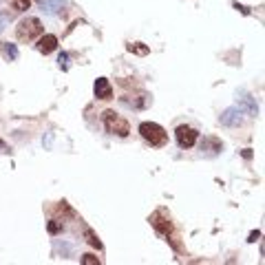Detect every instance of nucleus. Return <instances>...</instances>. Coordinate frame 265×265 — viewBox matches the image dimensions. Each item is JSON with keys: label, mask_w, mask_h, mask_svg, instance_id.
<instances>
[{"label": "nucleus", "mask_w": 265, "mask_h": 265, "mask_svg": "<svg viewBox=\"0 0 265 265\" xmlns=\"http://www.w3.org/2000/svg\"><path fill=\"white\" fill-rule=\"evenodd\" d=\"M140 135L144 137L150 146H155V148L168 144V133H166L159 124H155V122H141L140 124Z\"/></svg>", "instance_id": "f257e3e1"}, {"label": "nucleus", "mask_w": 265, "mask_h": 265, "mask_svg": "<svg viewBox=\"0 0 265 265\" xmlns=\"http://www.w3.org/2000/svg\"><path fill=\"white\" fill-rule=\"evenodd\" d=\"M42 22H40L38 18H24L18 22V27H16V35H18L20 42H31V40L40 38L42 35Z\"/></svg>", "instance_id": "f03ea898"}, {"label": "nucleus", "mask_w": 265, "mask_h": 265, "mask_svg": "<svg viewBox=\"0 0 265 265\" xmlns=\"http://www.w3.org/2000/svg\"><path fill=\"white\" fill-rule=\"evenodd\" d=\"M104 128L117 137H126L130 133V126L124 117H120L115 111H104Z\"/></svg>", "instance_id": "7ed1b4c3"}, {"label": "nucleus", "mask_w": 265, "mask_h": 265, "mask_svg": "<svg viewBox=\"0 0 265 265\" xmlns=\"http://www.w3.org/2000/svg\"><path fill=\"white\" fill-rule=\"evenodd\" d=\"M175 140H177V144L181 148H193L197 144V130L190 128V126H179L175 130Z\"/></svg>", "instance_id": "20e7f679"}, {"label": "nucleus", "mask_w": 265, "mask_h": 265, "mask_svg": "<svg viewBox=\"0 0 265 265\" xmlns=\"http://www.w3.org/2000/svg\"><path fill=\"white\" fill-rule=\"evenodd\" d=\"M150 223H153V228L159 232V234H166V236H168L170 232H173V223H170V219L166 217L161 210H157L153 217H150Z\"/></svg>", "instance_id": "39448f33"}, {"label": "nucleus", "mask_w": 265, "mask_h": 265, "mask_svg": "<svg viewBox=\"0 0 265 265\" xmlns=\"http://www.w3.org/2000/svg\"><path fill=\"white\" fill-rule=\"evenodd\" d=\"M243 113L236 108V106H232V108H226V111L221 113V117H219V122H221L223 126H232V128H236V126L243 124Z\"/></svg>", "instance_id": "423d86ee"}, {"label": "nucleus", "mask_w": 265, "mask_h": 265, "mask_svg": "<svg viewBox=\"0 0 265 265\" xmlns=\"http://www.w3.org/2000/svg\"><path fill=\"white\" fill-rule=\"evenodd\" d=\"M122 104L130 106V108H146V106L150 104V95L148 93H140V95H124L122 97Z\"/></svg>", "instance_id": "0eeeda50"}, {"label": "nucleus", "mask_w": 265, "mask_h": 265, "mask_svg": "<svg viewBox=\"0 0 265 265\" xmlns=\"http://www.w3.org/2000/svg\"><path fill=\"white\" fill-rule=\"evenodd\" d=\"M93 91H95L97 100H111L113 97V87H111V82H108L106 77H97Z\"/></svg>", "instance_id": "6e6552de"}, {"label": "nucleus", "mask_w": 265, "mask_h": 265, "mask_svg": "<svg viewBox=\"0 0 265 265\" xmlns=\"http://www.w3.org/2000/svg\"><path fill=\"white\" fill-rule=\"evenodd\" d=\"M55 49H58V38H55L53 34H47L38 40V51L44 53V55H49V53L55 51Z\"/></svg>", "instance_id": "1a4fd4ad"}, {"label": "nucleus", "mask_w": 265, "mask_h": 265, "mask_svg": "<svg viewBox=\"0 0 265 265\" xmlns=\"http://www.w3.org/2000/svg\"><path fill=\"white\" fill-rule=\"evenodd\" d=\"M236 108H239L241 113H246V115H250V117H256V115H259V106H256V102L252 100L250 95H243Z\"/></svg>", "instance_id": "9d476101"}, {"label": "nucleus", "mask_w": 265, "mask_h": 265, "mask_svg": "<svg viewBox=\"0 0 265 265\" xmlns=\"http://www.w3.org/2000/svg\"><path fill=\"white\" fill-rule=\"evenodd\" d=\"M40 7H42V11H47V14L53 16L64 7V0H40Z\"/></svg>", "instance_id": "9b49d317"}, {"label": "nucleus", "mask_w": 265, "mask_h": 265, "mask_svg": "<svg viewBox=\"0 0 265 265\" xmlns=\"http://www.w3.org/2000/svg\"><path fill=\"white\" fill-rule=\"evenodd\" d=\"M0 49H2V55H5L7 60H18V49H16V44H9V42H2L0 44Z\"/></svg>", "instance_id": "f8f14e48"}, {"label": "nucleus", "mask_w": 265, "mask_h": 265, "mask_svg": "<svg viewBox=\"0 0 265 265\" xmlns=\"http://www.w3.org/2000/svg\"><path fill=\"white\" fill-rule=\"evenodd\" d=\"M84 239H87L88 246H93V247H97V250H102V241L97 239V234L91 230V228H87V230H84Z\"/></svg>", "instance_id": "ddd939ff"}, {"label": "nucleus", "mask_w": 265, "mask_h": 265, "mask_svg": "<svg viewBox=\"0 0 265 265\" xmlns=\"http://www.w3.org/2000/svg\"><path fill=\"white\" fill-rule=\"evenodd\" d=\"M128 51L135 53V55H148L150 49L146 47V44H141V42H133V44H128Z\"/></svg>", "instance_id": "4468645a"}, {"label": "nucleus", "mask_w": 265, "mask_h": 265, "mask_svg": "<svg viewBox=\"0 0 265 265\" xmlns=\"http://www.w3.org/2000/svg\"><path fill=\"white\" fill-rule=\"evenodd\" d=\"M9 5L14 11H27L31 7V2L29 0H9Z\"/></svg>", "instance_id": "2eb2a0df"}, {"label": "nucleus", "mask_w": 265, "mask_h": 265, "mask_svg": "<svg viewBox=\"0 0 265 265\" xmlns=\"http://www.w3.org/2000/svg\"><path fill=\"white\" fill-rule=\"evenodd\" d=\"M62 221H58V219H53V221H49V226H47V230H49V234H58V232H62Z\"/></svg>", "instance_id": "dca6fc26"}, {"label": "nucleus", "mask_w": 265, "mask_h": 265, "mask_svg": "<svg viewBox=\"0 0 265 265\" xmlns=\"http://www.w3.org/2000/svg\"><path fill=\"white\" fill-rule=\"evenodd\" d=\"M82 263L84 265H100V259H97V256H93V254H84L82 256Z\"/></svg>", "instance_id": "f3484780"}, {"label": "nucleus", "mask_w": 265, "mask_h": 265, "mask_svg": "<svg viewBox=\"0 0 265 265\" xmlns=\"http://www.w3.org/2000/svg\"><path fill=\"white\" fill-rule=\"evenodd\" d=\"M58 62H60V69H64V71H67V69H69V55H67V53H60Z\"/></svg>", "instance_id": "a211bd4d"}, {"label": "nucleus", "mask_w": 265, "mask_h": 265, "mask_svg": "<svg viewBox=\"0 0 265 265\" xmlns=\"http://www.w3.org/2000/svg\"><path fill=\"white\" fill-rule=\"evenodd\" d=\"M234 9H239V11H241V14H250V9H247V7H243V5H239V2H234Z\"/></svg>", "instance_id": "6ab92c4d"}, {"label": "nucleus", "mask_w": 265, "mask_h": 265, "mask_svg": "<svg viewBox=\"0 0 265 265\" xmlns=\"http://www.w3.org/2000/svg\"><path fill=\"white\" fill-rule=\"evenodd\" d=\"M259 236H261V232L256 230V232H252V234H250V239H247V241H250V243H254L256 239H259Z\"/></svg>", "instance_id": "aec40b11"}, {"label": "nucleus", "mask_w": 265, "mask_h": 265, "mask_svg": "<svg viewBox=\"0 0 265 265\" xmlns=\"http://www.w3.org/2000/svg\"><path fill=\"white\" fill-rule=\"evenodd\" d=\"M0 153H9V146H7L2 140H0Z\"/></svg>", "instance_id": "412c9836"}, {"label": "nucleus", "mask_w": 265, "mask_h": 265, "mask_svg": "<svg viewBox=\"0 0 265 265\" xmlns=\"http://www.w3.org/2000/svg\"><path fill=\"white\" fill-rule=\"evenodd\" d=\"M243 157H246V159H252V150L246 148V150H243Z\"/></svg>", "instance_id": "4be33fe9"}, {"label": "nucleus", "mask_w": 265, "mask_h": 265, "mask_svg": "<svg viewBox=\"0 0 265 265\" xmlns=\"http://www.w3.org/2000/svg\"><path fill=\"white\" fill-rule=\"evenodd\" d=\"M38 2H40V0H38Z\"/></svg>", "instance_id": "5701e85b"}]
</instances>
